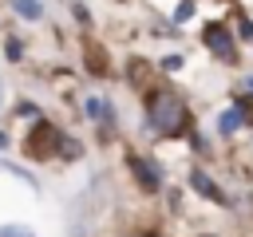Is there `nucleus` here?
I'll return each instance as SVG.
<instances>
[{
	"instance_id": "4",
	"label": "nucleus",
	"mask_w": 253,
	"mask_h": 237,
	"mask_svg": "<svg viewBox=\"0 0 253 237\" xmlns=\"http://www.w3.org/2000/svg\"><path fill=\"white\" fill-rule=\"evenodd\" d=\"M126 166H130L134 182H138L146 194H158V186H162V174H158V170H154V166H150L142 154H134V150H130V154H126Z\"/></svg>"
},
{
	"instance_id": "9",
	"label": "nucleus",
	"mask_w": 253,
	"mask_h": 237,
	"mask_svg": "<svg viewBox=\"0 0 253 237\" xmlns=\"http://www.w3.org/2000/svg\"><path fill=\"white\" fill-rule=\"evenodd\" d=\"M87 67H91V71H99V75H103V71H107V55H103V51H99V47H87Z\"/></svg>"
},
{
	"instance_id": "10",
	"label": "nucleus",
	"mask_w": 253,
	"mask_h": 237,
	"mask_svg": "<svg viewBox=\"0 0 253 237\" xmlns=\"http://www.w3.org/2000/svg\"><path fill=\"white\" fill-rule=\"evenodd\" d=\"M0 237H32V229H28V225H4Z\"/></svg>"
},
{
	"instance_id": "3",
	"label": "nucleus",
	"mask_w": 253,
	"mask_h": 237,
	"mask_svg": "<svg viewBox=\"0 0 253 237\" xmlns=\"http://www.w3.org/2000/svg\"><path fill=\"white\" fill-rule=\"evenodd\" d=\"M202 36H206V47H210L213 55H221V59H237V47H233V36H229V28H225V24H217V20H213V24H206V32H202Z\"/></svg>"
},
{
	"instance_id": "5",
	"label": "nucleus",
	"mask_w": 253,
	"mask_h": 237,
	"mask_svg": "<svg viewBox=\"0 0 253 237\" xmlns=\"http://www.w3.org/2000/svg\"><path fill=\"white\" fill-rule=\"evenodd\" d=\"M190 186H194L202 198H210V201H225V198H221V190L210 182V174H206V170H190Z\"/></svg>"
},
{
	"instance_id": "16",
	"label": "nucleus",
	"mask_w": 253,
	"mask_h": 237,
	"mask_svg": "<svg viewBox=\"0 0 253 237\" xmlns=\"http://www.w3.org/2000/svg\"><path fill=\"white\" fill-rule=\"evenodd\" d=\"M142 237H146V233H142Z\"/></svg>"
},
{
	"instance_id": "15",
	"label": "nucleus",
	"mask_w": 253,
	"mask_h": 237,
	"mask_svg": "<svg viewBox=\"0 0 253 237\" xmlns=\"http://www.w3.org/2000/svg\"><path fill=\"white\" fill-rule=\"evenodd\" d=\"M249 91H253V79H249Z\"/></svg>"
},
{
	"instance_id": "2",
	"label": "nucleus",
	"mask_w": 253,
	"mask_h": 237,
	"mask_svg": "<svg viewBox=\"0 0 253 237\" xmlns=\"http://www.w3.org/2000/svg\"><path fill=\"white\" fill-rule=\"evenodd\" d=\"M59 146H63V134L51 122H36V130L28 134V154L32 158H55Z\"/></svg>"
},
{
	"instance_id": "12",
	"label": "nucleus",
	"mask_w": 253,
	"mask_h": 237,
	"mask_svg": "<svg viewBox=\"0 0 253 237\" xmlns=\"http://www.w3.org/2000/svg\"><path fill=\"white\" fill-rule=\"evenodd\" d=\"M24 55V47H20V40H8V59H20Z\"/></svg>"
},
{
	"instance_id": "11",
	"label": "nucleus",
	"mask_w": 253,
	"mask_h": 237,
	"mask_svg": "<svg viewBox=\"0 0 253 237\" xmlns=\"http://www.w3.org/2000/svg\"><path fill=\"white\" fill-rule=\"evenodd\" d=\"M190 16H194V4H182V8L174 12V20H178V24H182V20H190Z\"/></svg>"
},
{
	"instance_id": "13",
	"label": "nucleus",
	"mask_w": 253,
	"mask_h": 237,
	"mask_svg": "<svg viewBox=\"0 0 253 237\" xmlns=\"http://www.w3.org/2000/svg\"><path fill=\"white\" fill-rule=\"evenodd\" d=\"M241 36H245V40H253V20H241Z\"/></svg>"
},
{
	"instance_id": "7",
	"label": "nucleus",
	"mask_w": 253,
	"mask_h": 237,
	"mask_svg": "<svg viewBox=\"0 0 253 237\" xmlns=\"http://www.w3.org/2000/svg\"><path fill=\"white\" fill-rule=\"evenodd\" d=\"M241 122H245V115H241V111L233 107V111H225V115L217 118V130H221V134H233V130H237Z\"/></svg>"
},
{
	"instance_id": "8",
	"label": "nucleus",
	"mask_w": 253,
	"mask_h": 237,
	"mask_svg": "<svg viewBox=\"0 0 253 237\" xmlns=\"http://www.w3.org/2000/svg\"><path fill=\"white\" fill-rule=\"evenodd\" d=\"M16 12H20L24 20H40V16H43V4H40V0H16Z\"/></svg>"
},
{
	"instance_id": "6",
	"label": "nucleus",
	"mask_w": 253,
	"mask_h": 237,
	"mask_svg": "<svg viewBox=\"0 0 253 237\" xmlns=\"http://www.w3.org/2000/svg\"><path fill=\"white\" fill-rule=\"evenodd\" d=\"M87 118L91 122H111V103L107 99H87Z\"/></svg>"
},
{
	"instance_id": "14",
	"label": "nucleus",
	"mask_w": 253,
	"mask_h": 237,
	"mask_svg": "<svg viewBox=\"0 0 253 237\" xmlns=\"http://www.w3.org/2000/svg\"><path fill=\"white\" fill-rule=\"evenodd\" d=\"M4 146H8V134H4V130H0V150H4Z\"/></svg>"
},
{
	"instance_id": "1",
	"label": "nucleus",
	"mask_w": 253,
	"mask_h": 237,
	"mask_svg": "<svg viewBox=\"0 0 253 237\" xmlns=\"http://www.w3.org/2000/svg\"><path fill=\"white\" fill-rule=\"evenodd\" d=\"M186 122H190V111H186V103H182V95L178 91H154L150 95V126L162 134V138H178V134H186Z\"/></svg>"
}]
</instances>
